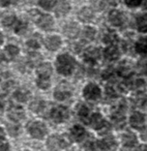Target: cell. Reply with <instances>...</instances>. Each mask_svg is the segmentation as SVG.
I'll use <instances>...</instances> for the list:
<instances>
[{
    "instance_id": "41",
    "label": "cell",
    "mask_w": 147,
    "mask_h": 151,
    "mask_svg": "<svg viewBox=\"0 0 147 151\" xmlns=\"http://www.w3.org/2000/svg\"><path fill=\"white\" fill-rule=\"evenodd\" d=\"M9 134H11L12 136H17L18 132H19V127H18V126H14V128H13V127H11V126H9Z\"/></svg>"
},
{
    "instance_id": "36",
    "label": "cell",
    "mask_w": 147,
    "mask_h": 151,
    "mask_svg": "<svg viewBox=\"0 0 147 151\" xmlns=\"http://www.w3.org/2000/svg\"><path fill=\"white\" fill-rule=\"evenodd\" d=\"M116 40V36H115V34H112V33H110V34H106L105 35V37H104V40H105L106 42H108V44H110V42H113V40Z\"/></svg>"
},
{
    "instance_id": "1",
    "label": "cell",
    "mask_w": 147,
    "mask_h": 151,
    "mask_svg": "<svg viewBox=\"0 0 147 151\" xmlns=\"http://www.w3.org/2000/svg\"><path fill=\"white\" fill-rule=\"evenodd\" d=\"M75 65H76L75 59L69 56V55L63 54L57 57V61H56L57 70L61 75H64V76L71 75Z\"/></svg>"
},
{
    "instance_id": "39",
    "label": "cell",
    "mask_w": 147,
    "mask_h": 151,
    "mask_svg": "<svg viewBox=\"0 0 147 151\" xmlns=\"http://www.w3.org/2000/svg\"><path fill=\"white\" fill-rule=\"evenodd\" d=\"M9 150V144L6 142L0 139V151H7Z\"/></svg>"
},
{
    "instance_id": "28",
    "label": "cell",
    "mask_w": 147,
    "mask_h": 151,
    "mask_svg": "<svg viewBox=\"0 0 147 151\" xmlns=\"http://www.w3.org/2000/svg\"><path fill=\"white\" fill-rule=\"evenodd\" d=\"M55 0H40V5L43 9H50L54 6Z\"/></svg>"
},
{
    "instance_id": "7",
    "label": "cell",
    "mask_w": 147,
    "mask_h": 151,
    "mask_svg": "<svg viewBox=\"0 0 147 151\" xmlns=\"http://www.w3.org/2000/svg\"><path fill=\"white\" fill-rule=\"evenodd\" d=\"M51 117H52L53 121L60 123V122L64 121L67 117H68V111L66 108L64 107H56L52 110L51 112Z\"/></svg>"
},
{
    "instance_id": "3",
    "label": "cell",
    "mask_w": 147,
    "mask_h": 151,
    "mask_svg": "<svg viewBox=\"0 0 147 151\" xmlns=\"http://www.w3.org/2000/svg\"><path fill=\"white\" fill-rule=\"evenodd\" d=\"M147 116L146 114L142 113V112L136 111L130 115V124L133 128L136 129H141L145 125H147Z\"/></svg>"
},
{
    "instance_id": "22",
    "label": "cell",
    "mask_w": 147,
    "mask_h": 151,
    "mask_svg": "<svg viewBox=\"0 0 147 151\" xmlns=\"http://www.w3.org/2000/svg\"><path fill=\"white\" fill-rule=\"evenodd\" d=\"M99 57V50L97 48H89L85 52V59L90 62H94Z\"/></svg>"
},
{
    "instance_id": "38",
    "label": "cell",
    "mask_w": 147,
    "mask_h": 151,
    "mask_svg": "<svg viewBox=\"0 0 147 151\" xmlns=\"http://www.w3.org/2000/svg\"><path fill=\"white\" fill-rule=\"evenodd\" d=\"M94 143H92V142H88V143H86V144L84 145V147L83 148L85 149V151H93L94 150Z\"/></svg>"
},
{
    "instance_id": "30",
    "label": "cell",
    "mask_w": 147,
    "mask_h": 151,
    "mask_svg": "<svg viewBox=\"0 0 147 151\" xmlns=\"http://www.w3.org/2000/svg\"><path fill=\"white\" fill-rule=\"evenodd\" d=\"M5 52L9 55V57H15L19 54V49L16 46H7L5 48Z\"/></svg>"
},
{
    "instance_id": "9",
    "label": "cell",
    "mask_w": 147,
    "mask_h": 151,
    "mask_svg": "<svg viewBox=\"0 0 147 151\" xmlns=\"http://www.w3.org/2000/svg\"><path fill=\"white\" fill-rule=\"evenodd\" d=\"M122 144L125 148H134L138 145V137L133 132H126L121 137Z\"/></svg>"
},
{
    "instance_id": "44",
    "label": "cell",
    "mask_w": 147,
    "mask_h": 151,
    "mask_svg": "<svg viewBox=\"0 0 147 151\" xmlns=\"http://www.w3.org/2000/svg\"><path fill=\"white\" fill-rule=\"evenodd\" d=\"M3 60H4V56H3V55L0 53V62H2Z\"/></svg>"
},
{
    "instance_id": "27",
    "label": "cell",
    "mask_w": 147,
    "mask_h": 151,
    "mask_svg": "<svg viewBox=\"0 0 147 151\" xmlns=\"http://www.w3.org/2000/svg\"><path fill=\"white\" fill-rule=\"evenodd\" d=\"M15 21H16L15 15H12V14H7L5 17L2 18V24L4 26H6V27H11Z\"/></svg>"
},
{
    "instance_id": "2",
    "label": "cell",
    "mask_w": 147,
    "mask_h": 151,
    "mask_svg": "<svg viewBox=\"0 0 147 151\" xmlns=\"http://www.w3.org/2000/svg\"><path fill=\"white\" fill-rule=\"evenodd\" d=\"M28 132L33 138L43 139L47 134V127L43 122L33 121L28 125Z\"/></svg>"
},
{
    "instance_id": "12",
    "label": "cell",
    "mask_w": 147,
    "mask_h": 151,
    "mask_svg": "<svg viewBox=\"0 0 147 151\" xmlns=\"http://www.w3.org/2000/svg\"><path fill=\"white\" fill-rule=\"evenodd\" d=\"M137 29L141 33H147V13H141L136 18Z\"/></svg>"
},
{
    "instance_id": "46",
    "label": "cell",
    "mask_w": 147,
    "mask_h": 151,
    "mask_svg": "<svg viewBox=\"0 0 147 151\" xmlns=\"http://www.w3.org/2000/svg\"><path fill=\"white\" fill-rule=\"evenodd\" d=\"M0 109H1V103H0Z\"/></svg>"
},
{
    "instance_id": "8",
    "label": "cell",
    "mask_w": 147,
    "mask_h": 151,
    "mask_svg": "<svg viewBox=\"0 0 147 151\" xmlns=\"http://www.w3.org/2000/svg\"><path fill=\"white\" fill-rule=\"evenodd\" d=\"M84 96L87 99L95 101L101 96V89L95 84H88L84 89Z\"/></svg>"
},
{
    "instance_id": "25",
    "label": "cell",
    "mask_w": 147,
    "mask_h": 151,
    "mask_svg": "<svg viewBox=\"0 0 147 151\" xmlns=\"http://www.w3.org/2000/svg\"><path fill=\"white\" fill-rule=\"evenodd\" d=\"M15 99L19 101H26L28 99H29V92L25 89H20V90H17L14 94Z\"/></svg>"
},
{
    "instance_id": "20",
    "label": "cell",
    "mask_w": 147,
    "mask_h": 151,
    "mask_svg": "<svg viewBox=\"0 0 147 151\" xmlns=\"http://www.w3.org/2000/svg\"><path fill=\"white\" fill-rule=\"evenodd\" d=\"M104 56L107 60H116L119 57V51L115 46H110L104 51Z\"/></svg>"
},
{
    "instance_id": "19",
    "label": "cell",
    "mask_w": 147,
    "mask_h": 151,
    "mask_svg": "<svg viewBox=\"0 0 147 151\" xmlns=\"http://www.w3.org/2000/svg\"><path fill=\"white\" fill-rule=\"evenodd\" d=\"M51 73H52V66H51V64H49V63H44V64L38 66V68H37L38 78L49 79Z\"/></svg>"
},
{
    "instance_id": "31",
    "label": "cell",
    "mask_w": 147,
    "mask_h": 151,
    "mask_svg": "<svg viewBox=\"0 0 147 151\" xmlns=\"http://www.w3.org/2000/svg\"><path fill=\"white\" fill-rule=\"evenodd\" d=\"M37 86L42 89H47L50 86V81L49 79H44V78H38L37 79Z\"/></svg>"
},
{
    "instance_id": "43",
    "label": "cell",
    "mask_w": 147,
    "mask_h": 151,
    "mask_svg": "<svg viewBox=\"0 0 147 151\" xmlns=\"http://www.w3.org/2000/svg\"><path fill=\"white\" fill-rule=\"evenodd\" d=\"M4 138V132L1 127H0V139H3Z\"/></svg>"
},
{
    "instance_id": "15",
    "label": "cell",
    "mask_w": 147,
    "mask_h": 151,
    "mask_svg": "<svg viewBox=\"0 0 147 151\" xmlns=\"http://www.w3.org/2000/svg\"><path fill=\"white\" fill-rule=\"evenodd\" d=\"M45 45H46L47 49L50 51H56L57 49L60 47L61 40L58 36H49L45 40Z\"/></svg>"
},
{
    "instance_id": "14",
    "label": "cell",
    "mask_w": 147,
    "mask_h": 151,
    "mask_svg": "<svg viewBox=\"0 0 147 151\" xmlns=\"http://www.w3.org/2000/svg\"><path fill=\"white\" fill-rule=\"evenodd\" d=\"M37 25L42 29L49 30L53 26V19L49 15H40V17L37 19Z\"/></svg>"
},
{
    "instance_id": "35",
    "label": "cell",
    "mask_w": 147,
    "mask_h": 151,
    "mask_svg": "<svg viewBox=\"0 0 147 151\" xmlns=\"http://www.w3.org/2000/svg\"><path fill=\"white\" fill-rule=\"evenodd\" d=\"M140 138L144 142V144H147V125L140 129Z\"/></svg>"
},
{
    "instance_id": "26",
    "label": "cell",
    "mask_w": 147,
    "mask_h": 151,
    "mask_svg": "<svg viewBox=\"0 0 147 151\" xmlns=\"http://www.w3.org/2000/svg\"><path fill=\"white\" fill-rule=\"evenodd\" d=\"M83 37L87 40H91L95 35V30L91 27H86L84 30H83Z\"/></svg>"
},
{
    "instance_id": "6",
    "label": "cell",
    "mask_w": 147,
    "mask_h": 151,
    "mask_svg": "<svg viewBox=\"0 0 147 151\" xmlns=\"http://www.w3.org/2000/svg\"><path fill=\"white\" fill-rule=\"evenodd\" d=\"M71 95V91L66 83H61L54 91V97L58 101H64Z\"/></svg>"
},
{
    "instance_id": "17",
    "label": "cell",
    "mask_w": 147,
    "mask_h": 151,
    "mask_svg": "<svg viewBox=\"0 0 147 151\" xmlns=\"http://www.w3.org/2000/svg\"><path fill=\"white\" fill-rule=\"evenodd\" d=\"M63 31H64L66 36H68L71 38H75L79 34V26L76 23H68L64 26Z\"/></svg>"
},
{
    "instance_id": "23",
    "label": "cell",
    "mask_w": 147,
    "mask_h": 151,
    "mask_svg": "<svg viewBox=\"0 0 147 151\" xmlns=\"http://www.w3.org/2000/svg\"><path fill=\"white\" fill-rule=\"evenodd\" d=\"M79 19L83 22H89L93 18V12L88 7H83L78 14Z\"/></svg>"
},
{
    "instance_id": "34",
    "label": "cell",
    "mask_w": 147,
    "mask_h": 151,
    "mask_svg": "<svg viewBox=\"0 0 147 151\" xmlns=\"http://www.w3.org/2000/svg\"><path fill=\"white\" fill-rule=\"evenodd\" d=\"M40 59H42V56L38 53H32L29 55V60L32 62V64H36L38 61H40Z\"/></svg>"
},
{
    "instance_id": "32",
    "label": "cell",
    "mask_w": 147,
    "mask_h": 151,
    "mask_svg": "<svg viewBox=\"0 0 147 151\" xmlns=\"http://www.w3.org/2000/svg\"><path fill=\"white\" fill-rule=\"evenodd\" d=\"M88 113H89V110L85 105H80L78 107V115L80 116V117H82V118L87 117Z\"/></svg>"
},
{
    "instance_id": "10",
    "label": "cell",
    "mask_w": 147,
    "mask_h": 151,
    "mask_svg": "<svg viewBox=\"0 0 147 151\" xmlns=\"http://www.w3.org/2000/svg\"><path fill=\"white\" fill-rule=\"evenodd\" d=\"M124 20H125V18H124L123 14L116 11V9H113L109 15V22L113 26H117V27L121 26L124 23Z\"/></svg>"
},
{
    "instance_id": "29",
    "label": "cell",
    "mask_w": 147,
    "mask_h": 151,
    "mask_svg": "<svg viewBox=\"0 0 147 151\" xmlns=\"http://www.w3.org/2000/svg\"><path fill=\"white\" fill-rule=\"evenodd\" d=\"M126 6L132 7V9H136V7L140 6L143 3V0H124Z\"/></svg>"
},
{
    "instance_id": "21",
    "label": "cell",
    "mask_w": 147,
    "mask_h": 151,
    "mask_svg": "<svg viewBox=\"0 0 147 151\" xmlns=\"http://www.w3.org/2000/svg\"><path fill=\"white\" fill-rule=\"evenodd\" d=\"M135 50L140 55H147V37H141L135 45Z\"/></svg>"
},
{
    "instance_id": "24",
    "label": "cell",
    "mask_w": 147,
    "mask_h": 151,
    "mask_svg": "<svg viewBox=\"0 0 147 151\" xmlns=\"http://www.w3.org/2000/svg\"><path fill=\"white\" fill-rule=\"evenodd\" d=\"M46 107V103L42 99H35L30 104V109L35 113H42Z\"/></svg>"
},
{
    "instance_id": "11",
    "label": "cell",
    "mask_w": 147,
    "mask_h": 151,
    "mask_svg": "<svg viewBox=\"0 0 147 151\" xmlns=\"http://www.w3.org/2000/svg\"><path fill=\"white\" fill-rule=\"evenodd\" d=\"M69 9H71V6H69L66 0H59V1H57L56 5H55L54 11L57 17H62V16H65L68 13Z\"/></svg>"
},
{
    "instance_id": "5",
    "label": "cell",
    "mask_w": 147,
    "mask_h": 151,
    "mask_svg": "<svg viewBox=\"0 0 147 151\" xmlns=\"http://www.w3.org/2000/svg\"><path fill=\"white\" fill-rule=\"evenodd\" d=\"M117 146V142L113 137H106L97 143V147L102 151H115Z\"/></svg>"
},
{
    "instance_id": "37",
    "label": "cell",
    "mask_w": 147,
    "mask_h": 151,
    "mask_svg": "<svg viewBox=\"0 0 147 151\" xmlns=\"http://www.w3.org/2000/svg\"><path fill=\"white\" fill-rule=\"evenodd\" d=\"M27 46L30 47V48H32V49H37L38 47H40V44H38L36 40H28V42H27Z\"/></svg>"
},
{
    "instance_id": "18",
    "label": "cell",
    "mask_w": 147,
    "mask_h": 151,
    "mask_svg": "<svg viewBox=\"0 0 147 151\" xmlns=\"http://www.w3.org/2000/svg\"><path fill=\"white\" fill-rule=\"evenodd\" d=\"M90 125L94 129H101L105 126V120H104L103 116L99 113H95L90 118Z\"/></svg>"
},
{
    "instance_id": "13",
    "label": "cell",
    "mask_w": 147,
    "mask_h": 151,
    "mask_svg": "<svg viewBox=\"0 0 147 151\" xmlns=\"http://www.w3.org/2000/svg\"><path fill=\"white\" fill-rule=\"evenodd\" d=\"M7 115L14 121H20L25 117V113H24L23 109L20 107H13L9 110Z\"/></svg>"
},
{
    "instance_id": "42",
    "label": "cell",
    "mask_w": 147,
    "mask_h": 151,
    "mask_svg": "<svg viewBox=\"0 0 147 151\" xmlns=\"http://www.w3.org/2000/svg\"><path fill=\"white\" fill-rule=\"evenodd\" d=\"M136 151H147V144H142L140 146H138Z\"/></svg>"
},
{
    "instance_id": "45",
    "label": "cell",
    "mask_w": 147,
    "mask_h": 151,
    "mask_svg": "<svg viewBox=\"0 0 147 151\" xmlns=\"http://www.w3.org/2000/svg\"><path fill=\"white\" fill-rule=\"evenodd\" d=\"M2 42H3V37H2V34L0 33V45L2 44Z\"/></svg>"
},
{
    "instance_id": "16",
    "label": "cell",
    "mask_w": 147,
    "mask_h": 151,
    "mask_svg": "<svg viewBox=\"0 0 147 151\" xmlns=\"http://www.w3.org/2000/svg\"><path fill=\"white\" fill-rule=\"evenodd\" d=\"M85 137V129L80 125H75L71 130V138L74 141L80 142Z\"/></svg>"
},
{
    "instance_id": "4",
    "label": "cell",
    "mask_w": 147,
    "mask_h": 151,
    "mask_svg": "<svg viewBox=\"0 0 147 151\" xmlns=\"http://www.w3.org/2000/svg\"><path fill=\"white\" fill-rule=\"evenodd\" d=\"M67 146V143L59 136H51L47 140V147L51 151H59L61 149L65 148Z\"/></svg>"
},
{
    "instance_id": "33",
    "label": "cell",
    "mask_w": 147,
    "mask_h": 151,
    "mask_svg": "<svg viewBox=\"0 0 147 151\" xmlns=\"http://www.w3.org/2000/svg\"><path fill=\"white\" fill-rule=\"evenodd\" d=\"M26 29H27V26H26V24L23 23V22H20V23L18 24V26H16V28H15L16 32H17L18 34H23L24 32L26 31Z\"/></svg>"
},
{
    "instance_id": "40",
    "label": "cell",
    "mask_w": 147,
    "mask_h": 151,
    "mask_svg": "<svg viewBox=\"0 0 147 151\" xmlns=\"http://www.w3.org/2000/svg\"><path fill=\"white\" fill-rule=\"evenodd\" d=\"M17 2V0H0V5L2 6H7L9 4H14Z\"/></svg>"
}]
</instances>
